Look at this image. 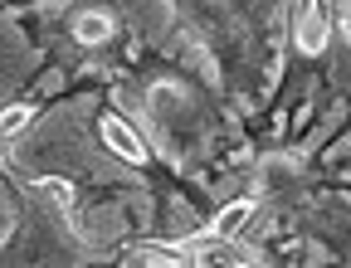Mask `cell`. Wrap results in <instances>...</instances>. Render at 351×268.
I'll return each instance as SVG.
<instances>
[{
    "label": "cell",
    "mask_w": 351,
    "mask_h": 268,
    "mask_svg": "<svg viewBox=\"0 0 351 268\" xmlns=\"http://www.w3.org/2000/svg\"><path fill=\"white\" fill-rule=\"evenodd\" d=\"M293 39H298L302 54H322L327 39H332V0H298Z\"/></svg>",
    "instance_id": "1"
},
{
    "label": "cell",
    "mask_w": 351,
    "mask_h": 268,
    "mask_svg": "<svg viewBox=\"0 0 351 268\" xmlns=\"http://www.w3.org/2000/svg\"><path fill=\"white\" fill-rule=\"evenodd\" d=\"M103 142L127 161V166H142L147 161V147H142V137H137V132H132L122 117H103Z\"/></svg>",
    "instance_id": "2"
},
{
    "label": "cell",
    "mask_w": 351,
    "mask_h": 268,
    "mask_svg": "<svg viewBox=\"0 0 351 268\" xmlns=\"http://www.w3.org/2000/svg\"><path fill=\"white\" fill-rule=\"evenodd\" d=\"M249 215H254V200H249V195H244V200H230L225 210L210 219V239H234V230L249 225Z\"/></svg>",
    "instance_id": "3"
},
{
    "label": "cell",
    "mask_w": 351,
    "mask_h": 268,
    "mask_svg": "<svg viewBox=\"0 0 351 268\" xmlns=\"http://www.w3.org/2000/svg\"><path fill=\"white\" fill-rule=\"evenodd\" d=\"M73 39H83V44L112 39V15H108V10H83V15L73 20Z\"/></svg>",
    "instance_id": "4"
},
{
    "label": "cell",
    "mask_w": 351,
    "mask_h": 268,
    "mask_svg": "<svg viewBox=\"0 0 351 268\" xmlns=\"http://www.w3.org/2000/svg\"><path fill=\"white\" fill-rule=\"evenodd\" d=\"M34 122V108L29 103H10L5 112H0V137H15V132H25Z\"/></svg>",
    "instance_id": "5"
},
{
    "label": "cell",
    "mask_w": 351,
    "mask_h": 268,
    "mask_svg": "<svg viewBox=\"0 0 351 268\" xmlns=\"http://www.w3.org/2000/svg\"><path fill=\"white\" fill-rule=\"evenodd\" d=\"M132 258H142V263H186L191 254L186 249H137Z\"/></svg>",
    "instance_id": "6"
},
{
    "label": "cell",
    "mask_w": 351,
    "mask_h": 268,
    "mask_svg": "<svg viewBox=\"0 0 351 268\" xmlns=\"http://www.w3.org/2000/svg\"><path fill=\"white\" fill-rule=\"evenodd\" d=\"M39 191H49L64 210H73V186L69 181H59V175H44V181H39Z\"/></svg>",
    "instance_id": "7"
}]
</instances>
